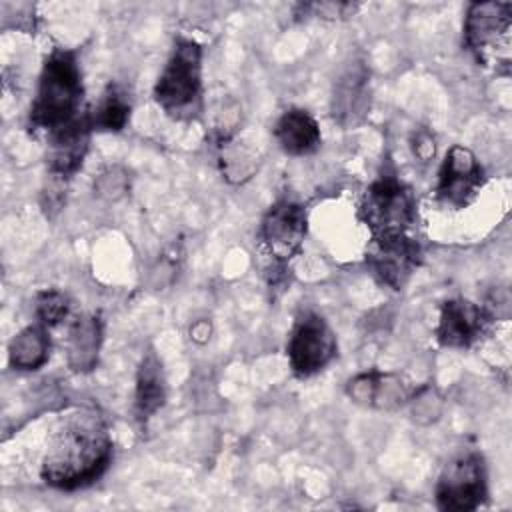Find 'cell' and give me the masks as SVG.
Returning a JSON list of instances; mask_svg holds the SVG:
<instances>
[{"mask_svg": "<svg viewBox=\"0 0 512 512\" xmlns=\"http://www.w3.org/2000/svg\"><path fill=\"white\" fill-rule=\"evenodd\" d=\"M112 460V438L94 410H76L60 420L42 458L40 478L56 490H78L96 482Z\"/></svg>", "mask_w": 512, "mask_h": 512, "instance_id": "obj_1", "label": "cell"}, {"mask_svg": "<svg viewBox=\"0 0 512 512\" xmlns=\"http://www.w3.org/2000/svg\"><path fill=\"white\" fill-rule=\"evenodd\" d=\"M82 68L78 52L64 46H54L40 68L38 86L28 112V124L34 132L46 136L82 116Z\"/></svg>", "mask_w": 512, "mask_h": 512, "instance_id": "obj_2", "label": "cell"}, {"mask_svg": "<svg viewBox=\"0 0 512 512\" xmlns=\"http://www.w3.org/2000/svg\"><path fill=\"white\" fill-rule=\"evenodd\" d=\"M202 46L186 36H178L170 56L154 84V100L162 112L176 122L196 120L204 106Z\"/></svg>", "mask_w": 512, "mask_h": 512, "instance_id": "obj_3", "label": "cell"}, {"mask_svg": "<svg viewBox=\"0 0 512 512\" xmlns=\"http://www.w3.org/2000/svg\"><path fill=\"white\" fill-rule=\"evenodd\" d=\"M464 46L480 66L508 74L512 62V4L472 2L464 20Z\"/></svg>", "mask_w": 512, "mask_h": 512, "instance_id": "obj_4", "label": "cell"}, {"mask_svg": "<svg viewBox=\"0 0 512 512\" xmlns=\"http://www.w3.org/2000/svg\"><path fill=\"white\" fill-rule=\"evenodd\" d=\"M418 204L412 188L394 172H384L364 190L358 220L372 236L408 234L418 218Z\"/></svg>", "mask_w": 512, "mask_h": 512, "instance_id": "obj_5", "label": "cell"}, {"mask_svg": "<svg viewBox=\"0 0 512 512\" xmlns=\"http://www.w3.org/2000/svg\"><path fill=\"white\" fill-rule=\"evenodd\" d=\"M436 506L444 512H470L488 496V474L482 454L468 450L452 458L438 476Z\"/></svg>", "mask_w": 512, "mask_h": 512, "instance_id": "obj_6", "label": "cell"}, {"mask_svg": "<svg viewBox=\"0 0 512 512\" xmlns=\"http://www.w3.org/2000/svg\"><path fill=\"white\" fill-rule=\"evenodd\" d=\"M338 342L328 322L312 312L304 310L296 316L288 336L286 356L290 370L296 378H310L322 372L336 356Z\"/></svg>", "mask_w": 512, "mask_h": 512, "instance_id": "obj_7", "label": "cell"}, {"mask_svg": "<svg viewBox=\"0 0 512 512\" xmlns=\"http://www.w3.org/2000/svg\"><path fill=\"white\" fill-rule=\"evenodd\" d=\"M308 234V212L306 206L294 198H278L262 216L258 238L264 252L278 266L300 254L304 238Z\"/></svg>", "mask_w": 512, "mask_h": 512, "instance_id": "obj_8", "label": "cell"}, {"mask_svg": "<svg viewBox=\"0 0 512 512\" xmlns=\"http://www.w3.org/2000/svg\"><path fill=\"white\" fill-rule=\"evenodd\" d=\"M422 262L420 244L408 234L372 236L366 248V266L374 278L392 290H402Z\"/></svg>", "mask_w": 512, "mask_h": 512, "instance_id": "obj_9", "label": "cell"}, {"mask_svg": "<svg viewBox=\"0 0 512 512\" xmlns=\"http://www.w3.org/2000/svg\"><path fill=\"white\" fill-rule=\"evenodd\" d=\"M484 180V168L474 152L466 146L454 144L444 154L434 192L442 206L460 210L474 202Z\"/></svg>", "mask_w": 512, "mask_h": 512, "instance_id": "obj_10", "label": "cell"}, {"mask_svg": "<svg viewBox=\"0 0 512 512\" xmlns=\"http://www.w3.org/2000/svg\"><path fill=\"white\" fill-rule=\"evenodd\" d=\"M492 314L466 298H450L442 304L434 336L440 346L464 350L476 344L488 330Z\"/></svg>", "mask_w": 512, "mask_h": 512, "instance_id": "obj_11", "label": "cell"}, {"mask_svg": "<svg viewBox=\"0 0 512 512\" xmlns=\"http://www.w3.org/2000/svg\"><path fill=\"white\" fill-rule=\"evenodd\" d=\"M370 70L364 60L354 58L344 66L332 86L330 112L342 126L350 128L364 120L370 108Z\"/></svg>", "mask_w": 512, "mask_h": 512, "instance_id": "obj_12", "label": "cell"}, {"mask_svg": "<svg viewBox=\"0 0 512 512\" xmlns=\"http://www.w3.org/2000/svg\"><path fill=\"white\" fill-rule=\"evenodd\" d=\"M92 132L90 112H84L74 122L48 136V170L58 182L70 180L80 170L90 148Z\"/></svg>", "mask_w": 512, "mask_h": 512, "instance_id": "obj_13", "label": "cell"}, {"mask_svg": "<svg viewBox=\"0 0 512 512\" xmlns=\"http://www.w3.org/2000/svg\"><path fill=\"white\" fill-rule=\"evenodd\" d=\"M346 394L352 402L374 410H396L412 396L402 376L392 372H362L348 380Z\"/></svg>", "mask_w": 512, "mask_h": 512, "instance_id": "obj_14", "label": "cell"}, {"mask_svg": "<svg viewBox=\"0 0 512 512\" xmlns=\"http://www.w3.org/2000/svg\"><path fill=\"white\" fill-rule=\"evenodd\" d=\"M168 396L166 376L162 368V360L154 350L142 354L140 364L136 368L134 380V418L140 424H146L164 404Z\"/></svg>", "mask_w": 512, "mask_h": 512, "instance_id": "obj_15", "label": "cell"}, {"mask_svg": "<svg viewBox=\"0 0 512 512\" xmlns=\"http://www.w3.org/2000/svg\"><path fill=\"white\" fill-rule=\"evenodd\" d=\"M274 138L282 152L290 156H308L322 144L320 126L304 108L284 110L274 124Z\"/></svg>", "mask_w": 512, "mask_h": 512, "instance_id": "obj_16", "label": "cell"}, {"mask_svg": "<svg viewBox=\"0 0 512 512\" xmlns=\"http://www.w3.org/2000/svg\"><path fill=\"white\" fill-rule=\"evenodd\" d=\"M102 320L96 314L78 316L68 330L66 338V360L74 372H90L98 364L102 346Z\"/></svg>", "mask_w": 512, "mask_h": 512, "instance_id": "obj_17", "label": "cell"}, {"mask_svg": "<svg viewBox=\"0 0 512 512\" xmlns=\"http://www.w3.org/2000/svg\"><path fill=\"white\" fill-rule=\"evenodd\" d=\"M50 356L48 328L42 324H30L22 328L8 344V364L14 370L32 372L42 368Z\"/></svg>", "mask_w": 512, "mask_h": 512, "instance_id": "obj_18", "label": "cell"}, {"mask_svg": "<svg viewBox=\"0 0 512 512\" xmlns=\"http://www.w3.org/2000/svg\"><path fill=\"white\" fill-rule=\"evenodd\" d=\"M130 114H132V100L130 94L126 92V88L118 82H110L96 108L90 112V122L92 128L96 132H122L128 122H130Z\"/></svg>", "mask_w": 512, "mask_h": 512, "instance_id": "obj_19", "label": "cell"}, {"mask_svg": "<svg viewBox=\"0 0 512 512\" xmlns=\"http://www.w3.org/2000/svg\"><path fill=\"white\" fill-rule=\"evenodd\" d=\"M70 310H72L70 298L62 290L44 288L34 298L36 322L48 330L66 322L70 318Z\"/></svg>", "mask_w": 512, "mask_h": 512, "instance_id": "obj_20", "label": "cell"}, {"mask_svg": "<svg viewBox=\"0 0 512 512\" xmlns=\"http://www.w3.org/2000/svg\"><path fill=\"white\" fill-rule=\"evenodd\" d=\"M94 190L100 196L108 198V200H116V198L124 196L126 190H128V174L122 168H116V166L108 168L94 182Z\"/></svg>", "mask_w": 512, "mask_h": 512, "instance_id": "obj_21", "label": "cell"}, {"mask_svg": "<svg viewBox=\"0 0 512 512\" xmlns=\"http://www.w3.org/2000/svg\"><path fill=\"white\" fill-rule=\"evenodd\" d=\"M302 16H318V18H340L352 16L358 10V4L350 2H312V4H298Z\"/></svg>", "mask_w": 512, "mask_h": 512, "instance_id": "obj_22", "label": "cell"}, {"mask_svg": "<svg viewBox=\"0 0 512 512\" xmlns=\"http://www.w3.org/2000/svg\"><path fill=\"white\" fill-rule=\"evenodd\" d=\"M412 152L420 162H428L436 154V142L428 130H418L412 136Z\"/></svg>", "mask_w": 512, "mask_h": 512, "instance_id": "obj_23", "label": "cell"}, {"mask_svg": "<svg viewBox=\"0 0 512 512\" xmlns=\"http://www.w3.org/2000/svg\"><path fill=\"white\" fill-rule=\"evenodd\" d=\"M210 322L208 320H196L192 326H190V338L196 342V344H204L208 342L210 338Z\"/></svg>", "mask_w": 512, "mask_h": 512, "instance_id": "obj_24", "label": "cell"}]
</instances>
